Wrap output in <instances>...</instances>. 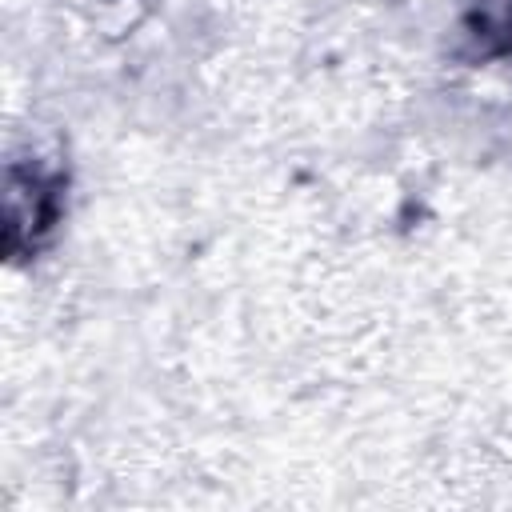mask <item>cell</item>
<instances>
[{
    "label": "cell",
    "mask_w": 512,
    "mask_h": 512,
    "mask_svg": "<svg viewBox=\"0 0 512 512\" xmlns=\"http://www.w3.org/2000/svg\"><path fill=\"white\" fill-rule=\"evenodd\" d=\"M56 220V180L44 172H24L20 164L8 168V192H4V236L8 252L20 244H36Z\"/></svg>",
    "instance_id": "6da1fadb"
},
{
    "label": "cell",
    "mask_w": 512,
    "mask_h": 512,
    "mask_svg": "<svg viewBox=\"0 0 512 512\" xmlns=\"http://www.w3.org/2000/svg\"><path fill=\"white\" fill-rule=\"evenodd\" d=\"M472 36L492 48L512 52V0H476Z\"/></svg>",
    "instance_id": "7a4b0ae2"
}]
</instances>
